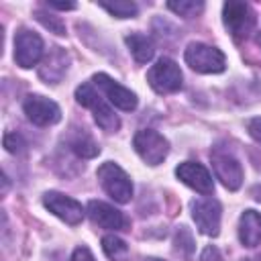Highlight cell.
Returning <instances> with one entry per match:
<instances>
[{
	"instance_id": "cell-2",
	"label": "cell",
	"mask_w": 261,
	"mask_h": 261,
	"mask_svg": "<svg viewBox=\"0 0 261 261\" xmlns=\"http://www.w3.org/2000/svg\"><path fill=\"white\" fill-rule=\"evenodd\" d=\"M96 175H98V181H100L102 190L114 202H118V204L130 202V198H133V181H130L128 173L120 165H116L112 161H104L98 167Z\"/></svg>"
},
{
	"instance_id": "cell-8",
	"label": "cell",
	"mask_w": 261,
	"mask_h": 261,
	"mask_svg": "<svg viewBox=\"0 0 261 261\" xmlns=\"http://www.w3.org/2000/svg\"><path fill=\"white\" fill-rule=\"evenodd\" d=\"M43 57V39L29 29H20L14 35V61L16 65L29 69L37 65Z\"/></svg>"
},
{
	"instance_id": "cell-19",
	"label": "cell",
	"mask_w": 261,
	"mask_h": 261,
	"mask_svg": "<svg viewBox=\"0 0 261 261\" xmlns=\"http://www.w3.org/2000/svg\"><path fill=\"white\" fill-rule=\"evenodd\" d=\"M102 249L110 261H130V251L128 245L116 237V234H106L102 237Z\"/></svg>"
},
{
	"instance_id": "cell-30",
	"label": "cell",
	"mask_w": 261,
	"mask_h": 261,
	"mask_svg": "<svg viewBox=\"0 0 261 261\" xmlns=\"http://www.w3.org/2000/svg\"><path fill=\"white\" fill-rule=\"evenodd\" d=\"M243 261H261V255H255V257H247V259H243Z\"/></svg>"
},
{
	"instance_id": "cell-1",
	"label": "cell",
	"mask_w": 261,
	"mask_h": 261,
	"mask_svg": "<svg viewBox=\"0 0 261 261\" xmlns=\"http://www.w3.org/2000/svg\"><path fill=\"white\" fill-rule=\"evenodd\" d=\"M75 100H77L82 106H86V108H90V110L94 112V120H96V124H98L102 130H106V133L118 130V126H120L118 116H116L114 110L104 102L102 94L96 90V86H94L92 82H86V84L77 86V90H75Z\"/></svg>"
},
{
	"instance_id": "cell-6",
	"label": "cell",
	"mask_w": 261,
	"mask_h": 261,
	"mask_svg": "<svg viewBox=\"0 0 261 261\" xmlns=\"http://www.w3.org/2000/svg\"><path fill=\"white\" fill-rule=\"evenodd\" d=\"M133 147L139 153V157L149 163V165H159L163 163V159L169 153V143L167 139L153 130V128H141L137 130V135L133 137Z\"/></svg>"
},
{
	"instance_id": "cell-15",
	"label": "cell",
	"mask_w": 261,
	"mask_h": 261,
	"mask_svg": "<svg viewBox=\"0 0 261 261\" xmlns=\"http://www.w3.org/2000/svg\"><path fill=\"white\" fill-rule=\"evenodd\" d=\"M69 67V55L63 47H53L39 65V77L45 84H59Z\"/></svg>"
},
{
	"instance_id": "cell-10",
	"label": "cell",
	"mask_w": 261,
	"mask_h": 261,
	"mask_svg": "<svg viewBox=\"0 0 261 261\" xmlns=\"http://www.w3.org/2000/svg\"><path fill=\"white\" fill-rule=\"evenodd\" d=\"M92 84L108 98V102H110L112 106H116V108H120V110H124V112H130V110L137 108V94L130 92L128 88L120 86L118 82H114L110 75H106V73H96V75L92 77Z\"/></svg>"
},
{
	"instance_id": "cell-4",
	"label": "cell",
	"mask_w": 261,
	"mask_h": 261,
	"mask_svg": "<svg viewBox=\"0 0 261 261\" xmlns=\"http://www.w3.org/2000/svg\"><path fill=\"white\" fill-rule=\"evenodd\" d=\"M147 82L149 86L157 92V94H173L177 90H181L184 84V75L179 65L169 59V57H161L155 61V65H151V69L147 71Z\"/></svg>"
},
{
	"instance_id": "cell-27",
	"label": "cell",
	"mask_w": 261,
	"mask_h": 261,
	"mask_svg": "<svg viewBox=\"0 0 261 261\" xmlns=\"http://www.w3.org/2000/svg\"><path fill=\"white\" fill-rule=\"evenodd\" d=\"M71 261H96V259H94L92 251L82 245V247H77V249L71 253Z\"/></svg>"
},
{
	"instance_id": "cell-7",
	"label": "cell",
	"mask_w": 261,
	"mask_h": 261,
	"mask_svg": "<svg viewBox=\"0 0 261 261\" xmlns=\"http://www.w3.org/2000/svg\"><path fill=\"white\" fill-rule=\"evenodd\" d=\"M210 161H212V167H214V175L216 179H220V184L234 192L241 188L243 184V167L239 163V159L226 151L224 147H214L210 151Z\"/></svg>"
},
{
	"instance_id": "cell-5",
	"label": "cell",
	"mask_w": 261,
	"mask_h": 261,
	"mask_svg": "<svg viewBox=\"0 0 261 261\" xmlns=\"http://www.w3.org/2000/svg\"><path fill=\"white\" fill-rule=\"evenodd\" d=\"M222 22L234 39H245L255 29V12L247 2L228 0L222 6Z\"/></svg>"
},
{
	"instance_id": "cell-23",
	"label": "cell",
	"mask_w": 261,
	"mask_h": 261,
	"mask_svg": "<svg viewBox=\"0 0 261 261\" xmlns=\"http://www.w3.org/2000/svg\"><path fill=\"white\" fill-rule=\"evenodd\" d=\"M35 18H37L45 29H49L51 33H55V35H59V37L65 35V22H63L59 16H55V14L47 12V10H35Z\"/></svg>"
},
{
	"instance_id": "cell-12",
	"label": "cell",
	"mask_w": 261,
	"mask_h": 261,
	"mask_svg": "<svg viewBox=\"0 0 261 261\" xmlns=\"http://www.w3.org/2000/svg\"><path fill=\"white\" fill-rule=\"evenodd\" d=\"M43 204L49 212H53L57 218H61L67 224H80L84 220L86 210L82 208V204L61 192H47L43 196Z\"/></svg>"
},
{
	"instance_id": "cell-28",
	"label": "cell",
	"mask_w": 261,
	"mask_h": 261,
	"mask_svg": "<svg viewBox=\"0 0 261 261\" xmlns=\"http://www.w3.org/2000/svg\"><path fill=\"white\" fill-rule=\"evenodd\" d=\"M47 8H53V10H73L75 4L73 2H47Z\"/></svg>"
},
{
	"instance_id": "cell-26",
	"label": "cell",
	"mask_w": 261,
	"mask_h": 261,
	"mask_svg": "<svg viewBox=\"0 0 261 261\" xmlns=\"http://www.w3.org/2000/svg\"><path fill=\"white\" fill-rule=\"evenodd\" d=\"M247 130H249V135L261 145V116H259V118H251V120L247 122Z\"/></svg>"
},
{
	"instance_id": "cell-22",
	"label": "cell",
	"mask_w": 261,
	"mask_h": 261,
	"mask_svg": "<svg viewBox=\"0 0 261 261\" xmlns=\"http://www.w3.org/2000/svg\"><path fill=\"white\" fill-rule=\"evenodd\" d=\"M167 8L184 18H194L204 10V2L196 0H179V2H167Z\"/></svg>"
},
{
	"instance_id": "cell-25",
	"label": "cell",
	"mask_w": 261,
	"mask_h": 261,
	"mask_svg": "<svg viewBox=\"0 0 261 261\" xmlns=\"http://www.w3.org/2000/svg\"><path fill=\"white\" fill-rule=\"evenodd\" d=\"M200 261H224V259H222L218 247L208 245V247H204V251H202V255H200Z\"/></svg>"
},
{
	"instance_id": "cell-18",
	"label": "cell",
	"mask_w": 261,
	"mask_h": 261,
	"mask_svg": "<svg viewBox=\"0 0 261 261\" xmlns=\"http://www.w3.org/2000/svg\"><path fill=\"white\" fill-rule=\"evenodd\" d=\"M67 145H69V149H71L77 157H82V159H92V157H96V155L100 153V147H98V145L94 143V139H92L88 133H84V130L73 133V135L69 137Z\"/></svg>"
},
{
	"instance_id": "cell-14",
	"label": "cell",
	"mask_w": 261,
	"mask_h": 261,
	"mask_svg": "<svg viewBox=\"0 0 261 261\" xmlns=\"http://www.w3.org/2000/svg\"><path fill=\"white\" fill-rule=\"evenodd\" d=\"M88 216L102 228L106 230H126L128 228V218L116 210L114 206L100 202V200H90L88 202Z\"/></svg>"
},
{
	"instance_id": "cell-20",
	"label": "cell",
	"mask_w": 261,
	"mask_h": 261,
	"mask_svg": "<svg viewBox=\"0 0 261 261\" xmlns=\"http://www.w3.org/2000/svg\"><path fill=\"white\" fill-rule=\"evenodd\" d=\"M173 245H175V253L184 259H192L194 255V237L192 232L188 230V226H179L175 230V237H173Z\"/></svg>"
},
{
	"instance_id": "cell-24",
	"label": "cell",
	"mask_w": 261,
	"mask_h": 261,
	"mask_svg": "<svg viewBox=\"0 0 261 261\" xmlns=\"http://www.w3.org/2000/svg\"><path fill=\"white\" fill-rule=\"evenodd\" d=\"M4 147H6V151L8 153H22L24 151V141H22V137L18 135V133H6L4 135Z\"/></svg>"
},
{
	"instance_id": "cell-3",
	"label": "cell",
	"mask_w": 261,
	"mask_h": 261,
	"mask_svg": "<svg viewBox=\"0 0 261 261\" xmlns=\"http://www.w3.org/2000/svg\"><path fill=\"white\" fill-rule=\"evenodd\" d=\"M184 59L198 73H220L226 67L224 53L206 43H190L184 51Z\"/></svg>"
},
{
	"instance_id": "cell-13",
	"label": "cell",
	"mask_w": 261,
	"mask_h": 261,
	"mask_svg": "<svg viewBox=\"0 0 261 261\" xmlns=\"http://www.w3.org/2000/svg\"><path fill=\"white\" fill-rule=\"evenodd\" d=\"M175 175L179 181H184L188 188L204 194V196H210L214 192V181H212V175L208 173V169L202 165V163H196V161H184L175 167Z\"/></svg>"
},
{
	"instance_id": "cell-9",
	"label": "cell",
	"mask_w": 261,
	"mask_h": 261,
	"mask_svg": "<svg viewBox=\"0 0 261 261\" xmlns=\"http://www.w3.org/2000/svg\"><path fill=\"white\" fill-rule=\"evenodd\" d=\"M22 110H24L27 118L37 126H51V124L61 120L59 106L53 100H49V98H45L41 94L27 96L24 102H22Z\"/></svg>"
},
{
	"instance_id": "cell-29",
	"label": "cell",
	"mask_w": 261,
	"mask_h": 261,
	"mask_svg": "<svg viewBox=\"0 0 261 261\" xmlns=\"http://www.w3.org/2000/svg\"><path fill=\"white\" fill-rule=\"evenodd\" d=\"M253 196H255V200H259V202H261V186L253 188Z\"/></svg>"
},
{
	"instance_id": "cell-31",
	"label": "cell",
	"mask_w": 261,
	"mask_h": 261,
	"mask_svg": "<svg viewBox=\"0 0 261 261\" xmlns=\"http://www.w3.org/2000/svg\"><path fill=\"white\" fill-rule=\"evenodd\" d=\"M145 261H161V259H155V257H149V259H145Z\"/></svg>"
},
{
	"instance_id": "cell-21",
	"label": "cell",
	"mask_w": 261,
	"mask_h": 261,
	"mask_svg": "<svg viewBox=\"0 0 261 261\" xmlns=\"http://www.w3.org/2000/svg\"><path fill=\"white\" fill-rule=\"evenodd\" d=\"M100 8L110 12L116 18H130L139 12V6L128 0H116V2H100Z\"/></svg>"
},
{
	"instance_id": "cell-16",
	"label": "cell",
	"mask_w": 261,
	"mask_h": 261,
	"mask_svg": "<svg viewBox=\"0 0 261 261\" xmlns=\"http://www.w3.org/2000/svg\"><path fill=\"white\" fill-rule=\"evenodd\" d=\"M239 239L245 247H257L261 243V214L245 210L239 218Z\"/></svg>"
},
{
	"instance_id": "cell-32",
	"label": "cell",
	"mask_w": 261,
	"mask_h": 261,
	"mask_svg": "<svg viewBox=\"0 0 261 261\" xmlns=\"http://www.w3.org/2000/svg\"><path fill=\"white\" fill-rule=\"evenodd\" d=\"M259 41H261V39H259Z\"/></svg>"
},
{
	"instance_id": "cell-17",
	"label": "cell",
	"mask_w": 261,
	"mask_h": 261,
	"mask_svg": "<svg viewBox=\"0 0 261 261\" xmlns=\"http://www.w3.org/2000/svg\"><path fill=\"white\" fill-rule=\"evenodd\" d=\"M124 43L130 49V53H133V57H135L137 63H147L155 55L153 41L147 35H143V33H130V35H126L124 37Z\"/></svg>"
},
{
	"instance_id": "cell-11",
	"label": "cell",
	"mask_w": 261,
	"mask_h": 261,
	"mask_svg": "<svg viewBox=\"0 0 261 261\" xmlns=\"http://www.w3.org/2000/svg\"><path fill=\"white\" fill-rule=\"evenodd\" d=\"M220 204L214 198H204V200H194L192 202V218L200 232L208 237H216L220 232Z\"/></svg>"
}]
</instances>
